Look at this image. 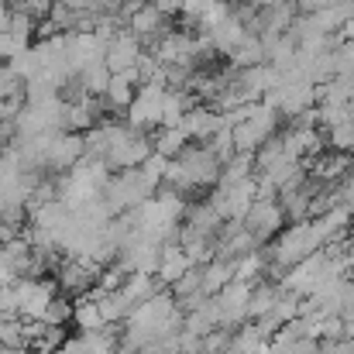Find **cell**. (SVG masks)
<instances>
[{"instance_id":"1","label":"cell","mask_w":354,"mask_h":354,"mask_svg":"<svg viewBox=\"0 0 354 354\" xmlns=\"http://www.w3.org/2000/svg\"><path fill=\"white\" fill-rule=\"evenodd\" d=\"M221 172H224V162L217 158V151L210 145H196L189 141L165 169V186L179 189L183 196L186 193H200V189H210L221 183Z\"/></svg>"},{"instance_id":"2","label":"cell","mask_w":354,"mask_h":354,"mask_svg":"<svg viewBox=\"0 0 354 354\" xmlns=\"http://www.w3.org/2000/svg\"><path fill=\"white\" fill-rule=\"evenodd\" d=\"M279 120H282V114H279L272 104H265V100L254 104L251 114L234 124L237 151H241V155H254L272 134H279Z\"/></svg>"},{"instance_id":"3","label":"cell","mask_w":354,"mask_h":354,"mask_svg":"<svg viewBox=\"0 0 354 354\" xmlns=\"http://www.w3.org/2000/svg\"><path fill=\"white\" fill-rule=\"evenodd\" d=\"M265 104H272L282 118H299V114H306V111H313V104H317V83H310V80H282L275 90H268L265 93Z\"/></svg>"},{"instance_id":"4","label":"cell","mask_w":354,"mask_h":354,"mask_svg":"<svg viewBox=\"0 0 354 354\" xmlns=\"http://www.w3.org/2000/svg\"><path fill=\"white\" fill-rule=\"evenodd\" d=\"M165 90L169 83L165 80H151V83H141L131 107H127V124L138 127V131H151V127H162V100H165Z\"/></svg>"},{"instance_id":"5","label":"cell","mask_w":354,"mask_h":354,"mask_svg":"<svg viewBox=\"0 0 354 354\" xmlns=\"http://www.w3.org/2000/svg\"><path fill=\"white\" fill-rule=\"evenodd\" d=\"M14 289H17V317L41 320L48 303L59 292V282H55V275H41V279H21Z\"/></svg>"},{"instance_id":"6","label":"cell","mask_w":354,"mask_h":354,"mask_svg":"<svg viewBox=\"0 0 354 354\" xmlns=\"http://www.w3.org/2000/svg\"><path fill=\"white\" fill-rule=\"evenodd\" d=\"M244 227L258 237L261 244L268 237H275L286 227V207H282V200L279 196H258L251 203V210L244 214Z\"/></svg>"},{"instance_id":"7","label":"cell","mask_w":354,"mask_h":354,"mask_svg":"<svg viewBox=\"0 0 354 354\" xmlns=\"http://www.w3.org/2000/svg\"><path fill=\"white\" fill-rule=\"evenodd\" d=\"M86 158V138L80 131H59L48 148V169L52 172H73Z\"/></svg>"},{"instance_id":"8","label":"cell","mask_w":354,"mask_h":354,"mask_svg":"<svg viewBox=\"0 0 354 354\" xmlns=\"http://www.w3.org/2000/svg\"><path fill=\"white\" fill-rule=\"evenodd\" d=\"M141 55H145V41H141L131 28H120L118 35L107 41V66H111V73L134 69Z\"/></svg>"},{"instance_id":"9","label":"cell","mask_w":354,"mask_h":354,"mask_svg":"<svg viewBox=\"0 0 354 354\" xmlns=\"http://www.w3.org/2000/svg\"><path fill=\"white\" fill-rule=\"evenodd\" d=\"M189 28H200V31H214L221 21L231 17V3L227 0H183V14Z\"/></svg>"},{"instance_id":"10","label":"cell","mask_w":354,"mask_h":354,"mask_svg":"<svg viewBox=\"0 0 354 354\" xmlns=\"http://www.w3.org/2000/svg\"><path fill=\"white\" fill-rule=\"evenodd\" d=\"M224 124H231V120L224 118L221 111H214V107H193L186 118H183V131L189 134V141H196V145H207Z\"/></svg>"},{"instance_id":"11","label":"cell","mask_w":354,"mask_h":354,"mask_svg":"<svg viewBox=\"0 0 354 354\" xmlns=\"http://www.w3.org/2000/svg\"><path fill=\"white\" fill-rule=\"evenodd\" d=\"M127 28H131V31H134V35H138L145 45H155V41H158V38L169 31V17H165V14H162V10H158V7L148 0V3L138 10V14H131V17H127Z\"/></svg>"},{"instance_id":"12","label":"cell","mask_w":354,"mask_h":354,"mask_svg":"<svg viewBox=\"0 0 354 354\" xmlns=\"http://www.w3.org/2000/svg\"><path fill=\"white\" fill-rule=\"evenodd\" d=\"M189 268H193V258L186 254V248H183L179 241H165V244H162V258H158V272H155L158 282L169 289V286L179 282Z\"/></svg>"},{"instance_id":"13","label":"cell","mask_w":354,"mask_h":354,"mask_svg":"<svg viewBox=\"0 0 354 354\" xmlns=\"http://www.w3.org/2000/svg\"><path fill=\"white\" fill-rule=\"evenodd\" d=\"M296 17L299 10L292 0H275L268 7H258V35H286Z\"/></svg>"},{"instance_id":"14","label":"cell","mask_w":354,"mask_h":354,"mask_svg":"<svg viewBox=\"0 0 354 354\" xmlns=\"http://www.w3.org/2000/svg\"><path fill=\"white\" fill-rule=\"evenodd\" d=\"M138 86H141V73H138V66H134V69H124V73H114L111 83H107L104 100H107L114 111H127L131 100H134V93H138Z\"/></svg>"},{"instance_id":"15","label":"cell","mask_w":354,"mask_h":354,"mask_svg":"<svg viewBox=\"0 0 354 354\" xmlns=\"http://www.w3.org/2000/svg\"><path fill=\"white\" fill-rule=\"evenodd\" d=\"M227 62L234 66V69H251V66H265L268 59H265V41H261V35L258 31H248L241 41H237L234 48L227 52Z\"/></svg>"},{"instance_id":"16","label":"cell","mask_w":354,"mask_h":354,"mask_svg":"<svg viewBox=\"0 0 354 354\" xmlns=\"http://www.w3.org/2000/svg\"><path fill=\"white\" fill-rule=\"evenodd\" d=\"M227 282H234V258H214L203 265V296H217Z\"/></svg>"},{"instance_id":"17","label":"cell","mask_w":354,"mask_h":354,"mask_svg":"<svg viewBox=\"0 0 354 354\" xmlns=\"http://www.w3.org/2000/svg\"><path fill=\"white\" fill-rule=\"evenodd\" d=\"M207 35H210L214 48L227 55V52L234 48L237 41H241V38L248 35V28H244V21H241V17H234V10H231V17H227V21H221V24H217L214 31H207Z\"/></svg>"},{"instance_id":"18","label":"cell","mask_w":354,"mask_h":354,"mask_svg":"<svg viewBox=\"0 0 354 354\" xmlns=\"http://www.w3.org/2000/svg\"><path fill=\"white\" fill-rule=\"evenodd\" d=\"M73 324L80 327V334H90V330H104L111 327L100 313V303L97 299H86V296H76V313H73Z\"/></svg>"},{"instance_id":"19","label":"cell","mask_w":354,"mask_h":354,"mask_svg":"<svg viewBox=\"0 0 354 354\" xmlns=\"http://www.w3.org/2000/svg\"><path fill=\"white\" fill-rule=\"evenodd\" d=\"M80 76V83H83V90L90 93V97H104L107 93V83H111V66L107 62H93V66H86L83 73H76Z\"/></svg>"},{"instance_id":"20","label":"cell","mask_w":354,"mask_h":354,"mask_svg":"<svg viewBox=\"0 0 354 354\" xmlns=\"http://www.w3.org/2000/svg\"><path fill=\"white\" fill-rule=\"evenodd\" d=\"M155 151L158 155H165V158H176L186 145H189V134L183 131V127H158V134H155Z\"/></svg>"},{"instance_id":"21","label":"cell","mask_w":354,"mask_h":354,"mask_svg":"<svg viewBox=\"0 0 354 354\" xmlns=\"http://www.w3.org/2000/svg\"><path fill=\"white\" fill-rule=\"evenodd\" d=\"M73 313H76V299H69L66 292L62 296H55L52 303H48V310H45V324L48 327H69L73 324Z\"/></svg>"},{"instance_id":"22","label":"cell","mask_w":354,"mask_h":354,"mask_svg":"<svg viewBox=\"0 0 354 354\" xmlns=\"http://www.w3.org/2000/svg\"><path fill=\"white\" fill-rule=\"evenodd\" d=\"M28 45L17 38V35H10V31H0V62H10L14 55H21Z\"/></svg>"},{"instance_id":"23","label":"cell","mask_w":354,"mask_h":354,"mask_svg":"<svg viewBox=\"0 0 354 354\" xmlns=\"http://www.w3.org/2000/svg\"><path fill=\"white\" fill-rule=\"evenodd\" d=\"M0 317H17V289L0 286Z\"/></svg>"},{"instance_id":"24","label":"cell","mask_w":354,"mask_h":354,"mask_svg":"<svg viewBox=\"0 0 354 354\" xmlns=\"http://www.w3.org/2000/svg\"><path fill=\"white\" fill-rule=\"evenodd\" d=\"M337 200L344 203V207H351L354 210V169L337 183Z\"/></svg>"},{"instance_id":"25","label":"cell","mask_w":354,"mask_h":354,"mask_svg":"<svg viewBox=\"0 0 354 354\" xmlns=\"http://www.w3.org/2000/svg\"><path fill=\"white\" fill-rule=\"evenodd\" d=\"M55 354H86V348H83V337H66V341L55 348Z\"/></svg>"},{"instance_id":"26","label":"cell","mask_w":354,"mask_h":354,"mask_svg":"<svg viewBox=\"0 0 354 354\" xmlns=\"http://www.w3.org/2000/svg\"><path fill=\"white\" fill-rule=\"evenodd\" d=\"M151 3H155L165 17H179V14H183V0H151Z\"/></svg>"},{"instance_id":"27","label":"cell","mask_w":354,"mask_h":354,"mask_svg":"<svg viewBox=\"0 0 354 354\" xmlns=\"http://www.w3.org/2000/svg\"><path fill=\"white\" fill-rule=\"evenodd\" d=\"M292 3H296L299 14H317V10H324L330 0H292Z\"/></svg>"},{"instance_id":"28","label":"cell","mask_w":354,"mask_h":354,"mask_svg":"<svg viewBox=\"0 0 354 354\" xmlns=\"http://www.w3.org/2000/svg\"><path fill=\"white\" fill-rule=\"evenodd\" d=\"M59 3H66L73 10H93V0H59Z\"/></svg>"}]
</instances>
